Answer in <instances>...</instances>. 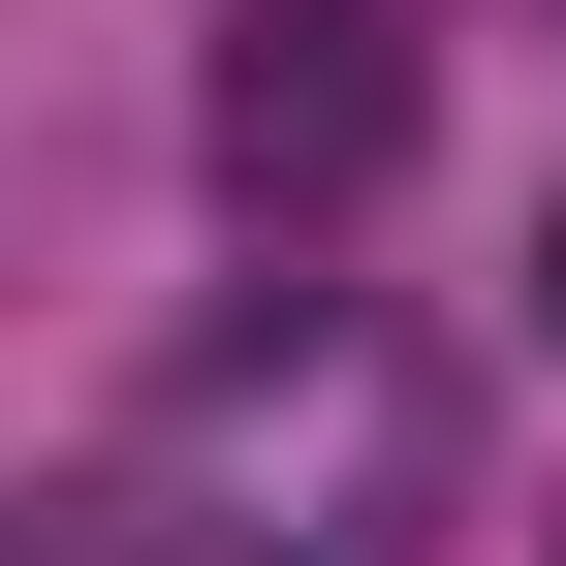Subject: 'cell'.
<instances>
[{
    "instance_id": "cell-1",
    "label": "cell",
    "mask_w": 566,
    "mask_h": 566,
    "mask_svg": "<svg viewBox=\"0 0 566 566\" xmlns=\"http://www.w3.org/2000/svg\"><path fill=\"white\" fill-rule=\"evenodd\" d=\"M472 535V378L378 283H252L126 409V566H441Z\"/></svg>"
},
{
    "instance_id": "cell-2",
    "label": "cell",
    "mask_w": 566,
    "mask_h": 566,
    "mask_svg": "<svg viewBox=\"0 0 566 566\" xmlns=\"http://www.w3.org/2000/svg\"><path fill=\"white\" fill-rule=\"evenodd\" d=\"M221 189L252 221H378L409 189V0H221Z\"/></svg>"
},
{
    "instance_id": "cell-3",
    "label": "cell",
    "mask_w": 566,
    "mask_h": 566,
    "mask_svg": "<svg viewBox=\"0 0 566 566\" xmlns=\"http://www.w3.org/2000/svg\"><path fill=\"white\" fill-rule=\"evenodd\" d=\"M535 315H566V221H535Z\"/></svg>"
}]
</instances>
